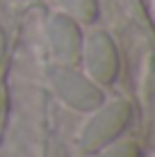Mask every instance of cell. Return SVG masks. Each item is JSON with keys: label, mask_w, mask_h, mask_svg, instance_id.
Wrapping results in <instances>:
<instances>
[{"label": "cell", "mask_w": 155, "mask_h": 157, "mask_svg": "<svg viewBox=\"0 0 155 157\" xmlns=\"http://www.w3.org/2000/svg\"><path fill=\"white\" fill-rule=\"evenodd\" d=\"M46 78L50 89L64 105L78 112H94L105 102L103 86H98L91 78H87L82 71L76 66H66V64H50L46 68Z\"/></svg>", "instance_id": "7a4b0ae2"}, {"label": "cell", "mask_w": 155, "mask_h": 157, "mask_svg": "<svg viewBox=\"0 0 155 157\" xmlns=\"http://www.w3.org/2000/svg\"><path fill=\"white\" fill-rule=\"evenodd\" d=\"M5 50H7V41H5V30H2V25H0V64H2V59H5Z\"/></svg>", "instance_id": "52a82bcc"}, {"label": "cell", "mask_w": 155, "mask_h": 157, "mask_svg": "<svg viewBox=\"0 0 155 157\" xmlns=\"http://www.w3.org/2000/svg\"><path fill=\"white\" fill-rule=\"evenodd\" d=\"M80 62L84 64V75L91 78L98 86L114 84L121 71L119 48L105 30H94L84 36Z\"/></svg>", "instance_id": "3957f363"}, {"label": "cell", "mask_w": 155, "mask_h": 157, "mask_svg": "<svg viewBox=\"0 0 155 157\" xmlns=\"http://www.w3.org/2000/svg\"><path fill=\"white\" fill-rule=\"evenodd\" d=\"M96 157H141L139 144H135L132 139H116V141L107 144L105 148H100Z\"/></svg>", "instance_id": "8992f818"}, {"label": "cell", "mask_w": 155, "mask_h": 157, "mask_svg": "<svg viewBox=\"0 0 155 157\" xmlns=\"http://www.w3.org/2000/svg\"><path fill=\"white\" fill-rule=\"evenodd\" d=\"M5 109V94H2V89H0V112Z\"/></svg>", "instance_id": "ba28073f"}, {"label": "cell", "mask_w": 155, "mask_h": 157, "mask_svg": "<svg viewBox=\"0 0 155 157\" xmlns=\"http://www.w3.org/2000/svg\"><path fill=\"white\" fill-rule=\"evenodd\" d=\"M89 114L91 116L84 121L78 134V144L84 153L96 155L100 148L116 141L126 132V128L132 121V105L126 98H119L112 102H103Z\"/></svg>", "instance_id": "6da1fadb"}, {"label": "cell", "mask_w": 155, "mask_h": 157, "mask_svg": "<svg viewBox=\"0 0 155 157\" xmlns=\"http://www.w3.org/2000/svg\"><path fill=\"white\" fill-rule=\"evenodd\" d=\"M46 41L57 64H66V66L80 64L84 34L80 23L71 16H66L64 12L52 14L46 21Z\"/></svg>", "instance_id": "277c9868"}, {"label": "cell", "mask_w": 155, "mask_h": 157, "mask_svg": "<svg viewBox=\"0 0 155 157\" xmlns=\"http://www.w3.org/2000/svg\"><path fill=\"white\" fill-rule=\"evenodd\" d=\"M57 2H60L62 12L71 16L73 21H78L80 25H91L98 21V0H57Z\"/></svg>", "instance_id": "5b68a950"}]
</instances>
